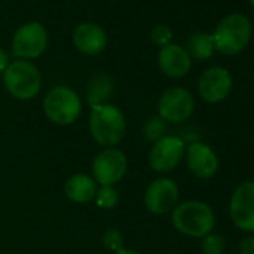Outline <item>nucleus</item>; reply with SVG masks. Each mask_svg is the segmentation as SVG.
Instances as JSON below:
<instances>
[{"instance_id":"nucleus-10","label":"nucleus","mask_w":254,"mask_h":254,"mask_svg":"<svg viewBox=\"0 0 254 254\" xmlns=\"http://www.w3.org/2000/svg\"><path fill=\"white\" fill-rule=\"evenodd\" d=\"M178 186L169 178L154 180L144 193V205L147 211L154 215H163L172 211L178 205Z\"/></svg>"},{"instance_id":"nucleus-16","label":"nucleus","mask_w":254,"mask_h":254,"mask_svg":"<svg viewBox=\"0 0 254 254\" xmlns=\"http://www.w3.org/2000/svg\"><path fill=\"white\" fill-rule=\"evenodd\" d=\"M97 183L87 174H75L64 184V194L75 203H88L94 200Z\"/></svg>"},{"instance_id":"nucleus-19","label":"nucleus","mask_w":254,"mask_h":254,"mask_svg":"<svg viewBox=\"0 0 254 254\" xmlns=\"http://www.w3.org/2000/svg\"><path fill=\"white\" fill-rule=\"evenodd\" d=\"M96 205L102 209H112L120 203V193L114 186H102L96 193Z\"/></svg>"},{"instance_id":"nucleus-15","label":"nucleus","mask_w":254,"mask_h":254,"mask_svg":"<svg viewBox=\"0 0 254 254\" xmlns=\"http://www.w3.org/2000/svg\"><path fill=\"white\" fill-rule=\"evenodd\" d=\"M159 67L171 78H183L191 67V57L180 45L169 44L159 51Z\"/></svg>"},{"instance_id":"nucleus-9","label":"nucleus","mask_w":254,"mask_h":254,"mask_svg":"<svg viewBox=\"0 0 254 254\" xmlns=\"http://www.w3.org/2000/svg\"><path fill=\"white\" fill-rule=\"evenodd\" d=\"M186 154V144L181 138L166 135L154 142L148 154V165L153 171L166 174L174 171Z\"/></svg>"},{"instance_id":"nucleus-24","label":"nucleus","mask_w":254,"mask_h":254,"mask_svg":"<svg viewBox=\"0 0 254 254\" xmlns=\"http://www.w3.org/2000/svg\"><path fill=\"white\" fill-rule=\"evenodd\" d=\"M239 254H254V238L247 236L239 242Z\"/></svg>"},{"instance_id":"nucleus-6","label":"nucleus","mask_w":254,"mask_h":254,"mask_svg":"<svg viewBox=\"0 0 254 254\" xmlns=\"http://www.w3.org/2000/svg\"><path fill=\"white\" fill-rule=\"evenodd\" d=\"M48 47V32L41 23L23 24L12 38V53L18 60H35Z\"/></svg>"},{"instance_id":"nucleus-18","label":"nucleus","mask_w":254,"mask_h":254,"mask_svg":"<svg viewBox=\"0 0 254 254\" xmlns=\"http://www.w3.org/2000/svg\"><path fill=\"white\" fill-rule=\"evenodd\" d=\"M214 41L212 36L203 32H197L189 38L187 42V53L190 57H194L197 60H206L214 53Z\"/></svg>"},{"instance_id":"nucleus-11","label":"nucleus","mask_w":254,"mask_h":254,"mask_svg":"<svg viewBox=\"0 0 254 254\" xmlns=\"http://www.w3.org/2000/svg\"><path fill=\"white\" fill-rule=\"evenodd\" d=\"M229 212L233 224L244 232H254V181L241 183L229 205Z\"/></svg>"},{"instance_id":"nucleus-7","label":"nucleus","mask_w":254,"mask_h":254,"mask_svg":"<svg viewBox=\"0 0 254 254\" xmlns=\"http://www.w3.org/2000/svg\"><path fill=\"white\" fill-rule=\"evenodd\" d=\"M159 117L166 123H184L194 111V99L190 91L183 87H172L162 93L159 103Z\"/></svg>"},{"instance_id":"nucleus-8","label":"nucleus","mask_w":254,"mask_h":254,"mask_svg":"<svg viewBox=\"0 0 254 254\" xmlns=\"http://www.w3.org/2000/svg\"><path fill=\"white\" fill-rule=\"evenodd\" d=\"M127 166H129V162L121 150L115 147L105 148L93 160V178L100 186H115L126 175Z\"/></svg>"},{"instance_id":"nucleus-13","label":"nucleus","mask_w":254,"mask_h":254,"mask_svg":"<svg viewBox=\"0 0 254 254\" xmlns=\"http://www.w3.org/2000/svg\"><path fill=\"white\" fill-rule=\"evenodd\" d=\"M186 160L190 172L202 180L214 177L218 171V157L205 142H191L186 150Z\"/></svg>"},{"instance_id":"nucleus-25","label":"nucleus","mask_w":254,"mask_h":254,"mask_svg":"<svg viewBox=\"0 0 254 254\" xmlns=\"http://www.w3.org/2000/svg\"><path fill=\"white\" fill-rule=\"evenodd\" d=\"M8 64H9V57L5 50L0 48V73H3L6 70Z\"/></svg>"},{"instance_id":"nucleus-4","label":"nucleus","mask_w":254,"mask_h":254,"mask_svg":"<svg viewBox=\"0 0 254 254\" xmlns=\"http://www.w3.org/2000/svg\"><path fill=\"white\" fill-rule=\"evenodd\" d=\"M8 93L18 100H32L41 91L42 79L38 67L27 60H15L3 72Z\"/></svg>"},{"instance_id":"nucleus-5","label":"nucleus","mask_w":254,"mask_h":254,"mask_svg":"<svg viewBox=\"0 0 254 254\" xmlns=\"http://www.w3.org/2000/svg\"><path fill=\"white\" fill-rule=\"evenodd\" d=\"M251 38V24L247 17L241 14H232L220 21L212 41L214 48L226 56H235L241 53Z\"/></svg>"},{"instance_id":"nucleus-3","label":"nucleus","mask_w":254,"mask_h":254,"mask_svg":"<svg viewBox=\"0 0 254 254\" xmlns=\"http://www.w3.org/2000/svg\"><path fill=\"white\" fill-rule=\"evenodd\" d=\"M45 117L57 126L73 124L82 111V102L79 96L66 85L53 87L42 103Z\"/></svg>"},{"instance_id":"nucleus-21","label":"nucleus","mask_w":254,"mask_h":254,"mask_svg":"<svg viewBox=\"0 0 254 254\" xmlns=\"http://www.w3.org/2000/svg\"><path fill=\"white\" fill-rule=\"evenodd\" d=\"M202 253L203 254H223L226 248L224 238L215 233H208L202 238Z\"/></svg>"},{"instance_id":"nucleus-17","label":"nucleus","mask_w":254,"mask_h":254,"mask_svg":"<svg viewBox=\"0 0 254 254\" xmlns=\"http://www.w3.org/2000/svg\"><path fill=\"white\" fill-rule=\"evenodd\" d=\"M112 94V79L105 73L94 75L87 87V100L91 106L106 103L105 100Z\"/></svg>"},{"instance_id":"nucleus-23","label":"nucleus","mask_w":254,"mask_h":254,"mask_svg":"<svg viewBox=\"0 0 254 254\" xmlns=\"http://www.w3.org/2000/svg\"><path fill=\"white\" fill-rule=\"evenodd\" d=\"M151 39L156 45L166 47L172 41V30L165 24H159L151 30Z\"/></svg>"},{"instance_id":"nucleus-1","label":"nucleus","mask_w":254,"mask_h":254,"mask_svg":"<svg viewBox=\"0 0 254 254\" xmlns=\"http://www.w3.org/2000/svg\"><path fill=\"white\" fill-rule=\"evenodd\" d=\"M126 117L120 108L111 103L91 106L88 129L94 142L103 148H114L126 135Z\"/></svg>"},{"instance_id":"nucleus-20","label":"nucleus","mask_w":254,"mask_h":254,"mask_svg":"<svg viewBox=\"0 0 254 254\" xmlns=\"http://www.w3.org/2000/svg\"><path fill=\"white\" fill-rule=\"evenodd\" d=\"M166 130H168V123L160 117H153L144 126V136L148 141L156 142L160 138L166 136Z\"/></svg>"},{"instance_id":"nucleus-12","label":"nucleus","mask_w":254,"mask_h":254,"mask_svg":"<svg viewBox=\"0 0 254 254\" xmlns=\"http://www.w3.org/2000/svg\"><path fill=\"white\" fill-rule=\"evenodd\" d=\"M197 90L205 102L220 103L229 96L232 90V76L229 70L223 67L206 69L199 78Z\"/></svg>"},{"instance_id":"nucleus-2","label":"nucleus","mask_w":254,"mask_h":254,"mask_svg":"<svg viewBox=\"0 0 254 254\" xmlns=\"http://www.w3.org/2000/svg\"><path fill=\"white\" fill-rule=\"evenodd\" d=\"M172 224L178 232L191 238H203L215 226L212 208L202 200H186L172 209Z\"/></svg>"},{"instance_id":"nucleus-14","label":"nucleus","mask_w":254,"mask_h":254,"mask_svg":"<svg viewBox=\"0 0 254 254\" xmlns=\"http://www.w3.org/2000/svg\"><path fill=\"white\" fill-rule=\"evenodd\" d=\"M72 41L79 53L85 56H97L106 48L108 36L100 26L94 23H82L73 30Z\"/></svg>"},{"instance_id":"nucleus-26","label":"nucleus","mask_w":254,"mask_h":254,"mask_svg":"<svg viewBox=\"0 0 254 254\" xmlns=\"http://www.w3.org/2000/svg\"><path fill=\"white\" fill-rule=\"evenodd\" d=\"M114 254H141V253L136 251V250H130V248H120Z\"/></svg>"},{"instance_id":"nucleus-27","label":"nucleus","mask_w":254,"mask_h":254,"mask_svg":"<svg viewBox=\"0 0 254 254\" xmlns=\"http://www.w3.org/2000/svg\"><path fill=\"white\" fill-rule=\"evenodd\" d=\"M250 3H251V5L254 6V0H250Z\"/></svg>"},{"instance_id":"nucleus-22","label":"nucleus","mask_w":254,"mask_h":254,"mask_svg":"<svg viewBox=\"0 0 254 254\" xmlns=\"http://www.w3.org/2000/svg\"><path fill=\"white\" fill-rule=\"evenodd\" d=\"M103 244L108 250L111 251H117L120 248H123V235L118 229L111 227L103 233Z\"/></svg>"}]
</instances>
